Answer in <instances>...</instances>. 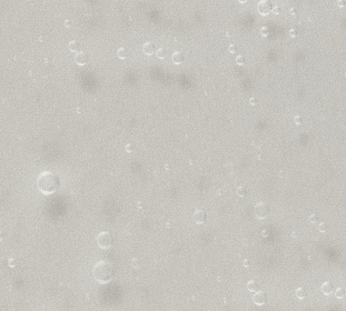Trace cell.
Listing matches in <instances>:
<instances>
[{
    "mask_svg": "<svg viewBox=\"0 0 346 311\" xmlns=\"http://www.w3.org/2000/svg\"><path fill=\"white\" fill-rule=\"evenodd\" d=\"M93 275L95 281H97L98 283L107 284L114 278L115 269L110 262L101 260L94 266Z\"/></svg>",
    "mask_w": 346,
    "mask_h": 311,
    "instance_id": "obj_2",
    "label": "cell"
},
{
    "mask_svg": "<svg viewBox=\"0 0 346 311\" xmlns=\"http://www.w3.org/2000/svg\"><path fill=\"white\" fill-rule=\"evenodd\" d=\"M68 47H69V49H70L71 52H76V53L79 52V44L77 41H75V40H72L69 43Z\"/></svg>",
    "mask_w": 346,
    "mask_h": 311,
    "instance_id": "obj_15",
    "label": "cell"
},
{
    "mask_svg": "<svg viewBox=\"0 0 346 311\" xmlns=\"http://www.w3.org/2000/svg\"><path fill=\"white\" fill-rule=\"evenodd\" d=\"M337 5L339 7H344L345 6V1L344 0H338L337 1Z\"/></svg>",
    "mask_w": 346,
    "mask_h": 311,
    "instance_id": "obj_26",
    "label": "cell"
},
{
    "mask_svg": "<svg viewBox=\"0 0 346 311\" xmlns=\"http://www.w3.org/2000/svg\"><path fill=\"white\" fill-rule=\"evenodd\" d=\"M221 192H222V191H221V190H218V195H219V194H220V195H221V194H222V193H221Z\"/></svg>",
    "mask_w": 346,
    "mask_h": 311,
    "instance_id": "obj_37",
    "label": "cell"
},
{
    "mask_svg": "<svg viewBox=\"0 0 346 311\" xmlns=\"http://www.w3.org/2000/svg\"><path fill=\"white\" fill-rule=\"evenodd\" d=\"M290 12H291V14H292L293 16H296V11H295V9H294V8H291Z\"/></svg>",
    "mask_w": 346,
    "mask_h": 311,
    "instance_id": "obj_34",
    "label": "cell"
},
{
    "mask_svg": "<svg viewBox=\"0 0 346 311\" xmlns=\"http://www.w3.org/2000/svg\"><path fill=\"white\" fill-rule=\"evenodd\" d=\"M206 213L202 210V209H198L194 212V221L197 223V224H203L206 221Z\"/></svg>",
    "mask_w": 346,
    "mask_h": 311,
    "instance_id": "obj_8",
    "label": "cell"
},
{
    "mask_svg": "<svg viewBox=\"0 0 346 311\" xmlns=\"http://www.w3.org/2000/svg\"><path fill=\"white\" fill-rule=\"evenodd\" d=\"M272 11H273V13L274 15H279V14L281 13V8H280L279 6H274V7L272 9Z\"/></svg>",
    "mask_w": 346,
    "mask_h": 311,
    "instance_id": "obj_25",
    "label": "cell"
},
{
    "mask_svg": "<svg viewBox=\"0 0 346 311\" xmlns=\"http://www.w3.org/2000/svg\"><path fill=\"white\" fill-rule=\"evenodd\" d=\"M240 3H242V4H244V3H246L247 2V0H238Z\"/></svg>",
    "mask_w": 346,
    "mask_h": 311,
    "instance_id": "obj_36",
    "label": "cell"
},
{
    "mask_svg": "<svg viewBox=\"0 0 346 311\" xmlns=\"http://www.w3.org/2000/svg\"><path fill=\"white\" fill-rule=\"evenodd\" d=\"M96 243L102 249H109L114 244V238L109 232H101L96 237Z\"/></svg>",
    "mask_w": 346,
    "mask_h": 311,
    "instance_id": "obj_3",
    "label": "cell"
},
{
    "mask_svg": "<svg viewBox=\"0 0 346 311\" xmlns=\"http://www.w3.org/2000/svg\"><path fill=\"white\" fill-rule=\"evenodd\" d=\"M235 61H236V63L238 65H244V62H245V59H244V57L243 56H236Z\"/></svg>",
    "mask_w": 346,
    "mask_h": 311,
    "instance_id": "obj_20",
    "label": "cell"
},
{
    "mask_svg": "<svg viewBox=\"0 0 346 311\" xmlns=\"http://www.w3.org/2000/svg\"><path fill=\"white\" fill-rule=\"evenodd\" d=\"M319 230L321 232H325L327 230V225L325 223H321L319 226Z\"/></svg>",
    "mask_w": 346,
    "mask_h": 311,
    "instance_id": "obj_23",
    "label": "cell"
},
{
    "mask_svg": "<svg viewBox=\"0 0 346 311\" xmlns=\"http://www.w3.org/2000/svg\"><path fill=\"white\" fill-rule=\"evenodd\" d=\"M237 195L239 196V197H244L245 195H246V188L244 187V186H239L238 188H237Z\"/></svg>",
    "mask_w": 346,
    "mask_h": 311,
    "instance_id": "obj_18",
    "label": "cell"
},
{
    "mask_svg": "<svg viewBox=\"0 0 346 311\" xmlns=\"http://www.w3.org/2000/svg\"><path fill=\"white\" fill-rule=\"evenodd\" d=\"M228 50H229V52H231V53H235V52L237 51V46H236V45L234 44L230 45L229 47H228Z\"/></svg>",
    "mask_w": 346,
    "mask_h": 311,
    "instance_id": "obj_22",
    "label": "cell"
},
{
    "mask_svg": "<svg viewBox=\"0 0 346 311\" xmlns=\"http://www.w3.org/2000/svg\"><path fill=\"white\" fill-rule=\"evenodd\" d=\"M295 294L299 299H303L307 296V291L304 287H298L295 291Z\"/></svg>",
    "mask_w": 346,
    "mask_h": 311,
    "instance_id": "obj_13",
    "label": "cell"
},
{
    "mask_svg": "<svg viewBox=\"0 0 346 311\" xmlns=\"http://www.w3.org/2000/svg\"><path fill=\"white\" fill-rule=\"evenodd\" d=\"M75 61L79 66H85L88 62V56H87V54L86 52L79 51L75 56Z\"/></svg>",
    "mask_w": 346,
    "mask_h": 311,
    "instance_id": "obj_7",
    "label": "cell"
},
{
    "mask_svg": "<svg viewBox=\"0 0 346 311\" xmlns=\"http://www.w3.org/2000/svg\"><path fill=\"white\" fill-rule=\"evenodd\" d=\"M247 288L251 292H257V291H259L260 286L255 280H250L247 283Z\"/></svg>",
    "mask_w": 346,
    "mask_h": 311,
    "instance_id": "obj_12",
    "label": "cell"
},
{
    "mask_svg": "<svg viewBox=\"0 0 346 311\" xmlns=\"http://www.w3.org/2000/svg\"><path fill=\"white\" fill-rule=\"evenodd\" d=\"M289 33H290V36H291L292 38H295V37L297 36V31H296L295 29H291Z\"/></svg>",
    "mask_w": 346,
    "mask_h": 311,
    "instance_id": "obj_27",
    "label": "cell"
},
{
    "mask_svg": "<svg viewBox=\"0 0 346 311\" xmlns=\"http://www.w3.org/2000/svg\"><path fill=\"white\" fill-rule=\"evenodd\" d=\"M4 237H5V236H4V233L0 230V241H2V240L4 239Z\"/></svg>",
    "mask_w": 346,
    "mask_h": 311,
    "instance_id": "obj_35",
    "label": "cell"
},
{
    "mask_svg": "<svg viewBox=\"0 0 346 311\" xmlns=\"http://www.w3.org/2000/svg\"><path fill=\"white\" fill-rule=\"evenodd\" d=\"M38 189L45 195H51L57 191L60 186L59 178L51 171H44L37 179Z\"/></svg>",
    "mask_w": 346,
    "mask_h": 311,
    "instance_id": "obj_1",
    "label": "cell"
},
{
    "mask_svg": "<svg viewBox=\"0 0 346 311\" xmlns=\"http://www.w3.org/2000/svg\"><path fill=\"white\" fill-rule=\"evenodd\" d=\"M184 57V55L181 53V52H174L173 55H172V61L175 65H179L181 63H183Z\"/></svg>",
    "mask_w": 346,
    "mask_h": 311,
    "instance_id": "obj_11",
    "label": "cell"
},
{
    "mask_svg": "<svg viewBox=\"0 0 346 311\" xmlns=\"http://www.w3.org/2000/svg\"><path fill=\"white\" fill-rule=\"evenodd\" d=\"M126 150L127 151V152H132L133 151V146L131 145V144H127V146H126Z\"/></svg>",
    "mask_w": 346,
    "mask_h": 311,
    "instance_id": "obj_29",
    "label": "cell"
},
{
    "mask_svg": "<svg viewBox=\"0 0 346 311\" xmlns=\"http://www.w3.org/2000/svg\"><path fill=\"white\" fill-rule=\"evenodd\" d=\"M256 103H257V99H256L255 97H252V98L250 99V104H251L252 106H255Z\"/></svg>",
    "mask_w": 346,
    "mask_h": 311,
    "instance_id": "obj_28",
    "label": "cell"
},
{
    "mask_svg": "<svg viewBox=\"0 0 346 311\" xmlns=\"http://www.w3.org/2000/svg\"><path fill=\"white\" fill-rule=\"evenodd\" d=\"M132 266L134 267V268H137V267H139V265H138V260H137V259H134L133 262H132Z\"/></svg>",
    "mask_w": 346,
    "mask_h": 311,
    "instance_id": "obj_30",
    "label": "cell"
},
{
    "mask_svg": "<svg viewBox=\"0 0 346 311\" xmlns=\"http://www.w3.org/2000/svg\"><path fill=\"white\" fill-rule=\"evenodd\" d=\"M322 291L325 295H330L334 292V285L331 282H325L322 285Z\"/></svg>",
    "mask_w": 346,
    "mask_h": 311,
    "instance_id": "obj_10",
    "label": "cell"
},
{
    "mask_svg": "<svg viewBox=\"0 0 346 311\" xmlns=\"http://www.w3.org/2000/svg\"><path fill=\"white\" fill-rule=\"evenodd\" d=\"M309 219H310V222L312 223V224H315V223L318 222V220H319V218H318V216H317L316 214H312V215H311V216H310Z\"/></svg>",
    "mask_w": 346,
    "mask_h": 311,
    "instance_id": "obj_21",
    "label": "cell"
},
{
    "mask_svg": "<svg viewBox=\"0 0 346 311\" xmlns=\"http://www.w3.org/2000/svg\"><path fill=\"white\" fill-rule=\"evenodd\" d=\"M65 26H66V27H70L72 26V23H71V21H70V20H68V19H67V20H66V21H65Z\"/></svg>",
    "mask_w": 346,
    "mask_h": 311,
    "instance_id": "obj_31",
    "label": "cell"
},
{
    "mask_svg": "<svg viewBox=\"0 0 346 311\" xmlns=\"http://www.w3.org/2000/svg\"><path fill=\"white\" fill-rule=\"evenodd\" d=\"M260 33H261V35H262V37L266 38V37L269 36V34H270V30H269V28H268L267 27H262L261 28Z\"/></svg>",
    "mask_w": 346,
    "mask_h": 311,
    "instance_id": "obj_19",
    "label": "cell"
},
{
    "mask_svg": "<svg viewBox=\"0 0 346 311\" xmlns=\"http://www.w3.org/2000/svg\"><path fill=\"white\" fill-rule=\"evenodd\" d=\"M117 56L120 59H126L128 56V53H127V50L125 48V47H120L118 50H117Z\"/></svg>",
    "mask_w": 346,
    "mask_h": 311,
    "instance_id": "obj_14",
    "label": "cell"
},
{
    "mask_svg": "<svg viewBox=\"0 0 346 311\" xmlns=\"http://www.w3.org/2000/svg\"><path fill=\"white\" fill-rule=\"evenodd\" d=\"M294 123H295L296 125H301V124L303 123V118H302V117H300V116H296V117L294 118Z\"/></svg>",
    "mask_w": 346,
    "mask_h": 311,
    "instance_id": "obj_24",
    "label": "cell"
},
{
    "mask_svg": "<svg viewBox=\"0 0 346 311\" xmlns=\"http://www.w3.org/2000/svg\"><path fill=\"white\" fill-rule=\"evenodd\" d=\"M156 56H157L158 58H160V59H164V58L166 57V49L163 48V47L159 48V49L156 51Z\"/></svg>",
    "mask_w": 346,
    "mask_h": 311,
    "instance_id": "obj_16",
    "label": "cell"
},
{
    "mask_svg": "<svg viewBox=\"0 0 346 311\" xmlns=\"http://www.w3.org/2000/svg\"><path fill=\"white\" fill-rule=\"evenodd\" d=\"M257 10L260 15L267 16L272 12V5L268 0H261L257 5Z\"/></svg>",
    "mask_w": 346,
    "mask_h": 311,
    "instance_id": "obj_5",
    "label": "cell"
},
{
    "mask_svg": "<svg viewBox=\"0 0 346 311\" xmlns=\"http://www.w3.org/2000/svg\"><path fill=\"white\" fill-rule=\"evenodd\" d=\"M335 296H336L338 298H344V296H345V290H344V288H343V287L338 288V289L335 291Z\"/></svg>",
    "mask_w": 346,
    "mask_h": 311,
    "instance_id": "obj_17",
    "label": "cell"
},
{
    "mask_svg": "<svg viewBox=\"0 0 346 311\" xmlns=\"http://www.w3.org/2000/svg\"><path fill=\"white\" fill-rule=\"evenodd\" d=\"M262 235L263 237H268V236H269V231H268L267 229H265V230H263V231L262 232Z\"/></svg>",
    "mask_w": 346,
    "mask_h": 311,
    "instance_id": "obj_32",
    "label": "cell"
},
{
    "mask_svg": "<svg viewBox=\"0 0 346 311\" xmlns=\"http://www.w3.org/2000/svg\"><path fill=\"white\" fill-rule=\"evenodd\" d=\"M244 266L245 267H249V266H250V261H249L248 259H245V260L244 261Z\"/></svg>",
    "mask_w": 346,
    "mask_h": 311,
    "instance_id": "obj_33",
    "label": "cell"
},
{
    "mask_svg": "<svg viewBox=\"0 0 346 311\" xmlns=\"http://www.w3.org/2000/svg\"><path fill=\"white\" fill-rule=\"evenodd\" d=\"M143 51L145 55L147 56H151L154 54V51H155V45L151 42H146L144 43L143 45Z\"/></svg>",
    "mask_w": 346,
    "mask_h": 311,
    "instance_id": "obj_9",
    "label": "cell"
},
{
    "mask_svg": "<svg viewBox=\"0 0 346 311\" xmlns=\"http://www.w3.org/2000/svg\"><path fill=\"white\" fill-rule=\"evenodd\" d=\"M253 300L255 303V305L258 306H262L267 302V296L265 292L263 291H257L255 295L253 297Z\"/></svg>",
    "mask_w": 346,
    "mask_h": 311,
    "instance_id": "obj_6",
    "label": "cell"
},
{
    "mask_svg": "<svg viewBox=\"0 0 346 311\" xmlns=\"http://www.w3.org/2000/svg\"><path fill=\"white\" fill-rule=\"evenodd\" d=\"M270 212H271L270 208L265 203L261 202L255 207V214L259 219H263L266 217H268Z\"/></svg>",
    "mask_w": 346,
    "mask_h": 311,
    "instance_id": "obj_4",
    "label": "cell"
}]
</instances>
